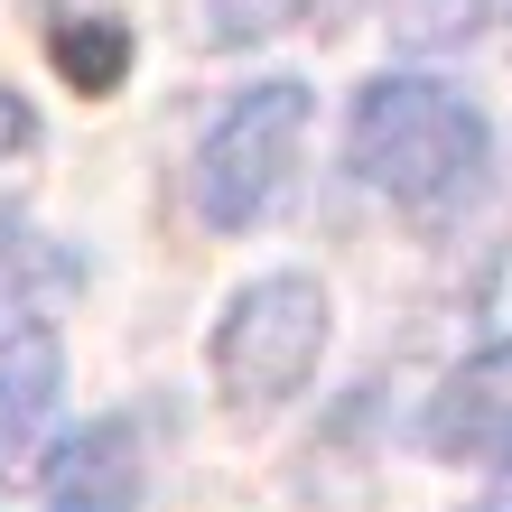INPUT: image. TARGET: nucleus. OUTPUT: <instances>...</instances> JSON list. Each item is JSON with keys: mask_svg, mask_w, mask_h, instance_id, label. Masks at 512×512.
I'll list each match as a JSON object with an SVG mask.
<instances>
[{"mask_svg": "<svg viewBox=\"0 0 512 512\" xmlns=\"http://www.w3.org/2000/svg\"><path fill=\"white\" fill-rule=\"evenodd\" d=\"M56 382H66V354H56L47 326H19V336H0V466H10L19 447L47 429Z\"/></svg>", "mask_w": 512, "mask_h": 512, "instance_id": "nucleus-6", "label": "nucleus"}, {"mask_svg": "<svg viewBox=\"0 0 512 512\" xmlns=\"http://www.w3.org/2000/svg\"><path fill=\"white\" fill-rule=\"evenodd\" d=\"M47 512H140V419H94L56 447L47 466Z\"/></svg>", "mask_w": 512, "mask_h": 512, "instance_id": "nucleus-5", "label": "nucleus"}, {"mask_svg": "<svg viewBox=\"0 0 512 512\" xmlns=\"http://www.w3.org/2000/svg\"><path fill=\"white\" fill-rule=\"evenodd\" d=\"M56 66H66L84 94H103V84H122V66H131V38L122 28H56Z\"/></svg>", "mask_w": 512, "mask_h": 512, "instance_id": "nucleus-8", "label": "nucleus"}, {"mask_svg": "<svg viewBox=\"0 0 512 512\" xmlns=\"http://www.w3.org/2000/svg\"><path fill=\"white\" fill-rule=\"evenodd\" d=\"M419 438L447 466H512V345H485L475 364L447 373L419 410Z\"/></svg>", "mask_w": 512, "mask_h": 512, "instance_id": "nucleus-4", "label": "nucleus"}, {"mask_svg": "<svg viewBox=\"0 0 512 512\" xmlns=\"http://www.w3.org/2000/svg\"><path fill=\"white\" fill-rule=\"evenodd\" d=\"M326 354V289L298 270H270L215 326V382L233 410H280Z\"/></svg>", "mask_w": 512, "mask_h": 512, "instance_id": "nucleus-3", "label": "nucleus"}, {"mask_svg": "<svg viewBox=\"0 0 512 512\" xmlns=\"http://www.w3.org/2000/svg\"><path fill=\"white\" fill-rule=\"evenodd\" d=\"M345 149H354V177L373 196L410 205V215H447L485 187V159H494V131L457 84L438 75H373L354 94V122H345Z\"/></svg>", "mask_w": 512, "mask_h": 512, "instance_id": "nucleus-1", "label": "nucleus"}, {"mask_svg": "<svg viewBox=\"0 0 512 512\" xmlns=\"http://www.w3.org/2000/svg\"><path fill=\"white\" fill-rule=\"evenodd\" d=\"M326 0H205V38L215 47H252V38H280V28L317 19Z\"/></svg>", "mask_w": 512, "mask_h": 512, "instance_id": "nucleus-7", "label": "nucleus"}, {"mask_svg": "<svg viewBox=\"0 0 512 512\" xmlns=\"http://www.w3.org/2000/svg\"><path fill=\"white\" fill-rule=\"evenodd\" d=\"M298 140H308V84L298 75H270L252 94H233L215 112V131L196 140V168H187L205 233H252L270 205L289 196Z\"/></svg>", "mask_w": 512, "mask_h": 512, "instance_id": "nucleus-2", "label": "nucleus"}]
</instances>
